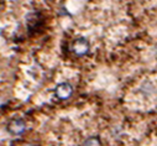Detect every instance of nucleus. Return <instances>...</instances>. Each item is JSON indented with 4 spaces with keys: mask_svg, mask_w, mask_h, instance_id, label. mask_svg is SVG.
I'll list each match as a JSON object with an SVG mask.
<instances>
[{
    "mask_svg": "<svg viewBox=\"0 0 157 146\" xmlns=\"http://www.w3.org/2000/svg\"><path fill=\"white\" fill-rule=\"evenodd\" d=\"M71 50L72 52L78 56V57H82V56H86L89 50H90V45L89 42L83 39V37H79V39H75L73 42H72V46H71Z\"/></svg>",
    "mask_w": 157,
    "mask_h": 146,
    "instance_id": "1",
    "label": "nucleus"
},
{
    "mask_svg": "<svg viewBox=\"0 0 157 146\" xmlns=\"http://www.w3.org/2000/svg\"><path fill=\"white\" fill-rule=\"evenodd\" d=\"M55 93H56V97H57L58 99L66 100V99H68V98L72 97V94H73V87H72L71 83L63 82V83H59V84L56 87Z\"/></svg>",
    "mask_w": 157,
    "mask_h": 146,
    "instance_id": "2",
    "label": "nucleus"
},
{
    "mask_svg": "<svg viewBox=\"0 0 157 146\" xmlns=\"http://www.w3.org/2000/svg\"><path fill=\"white\" fill-rule=\"evenodd\" d=\"M6 129H8V131H9L11 135L19 136V135H21V134L25 133V130H26V124H25V121L21 120V119H14V120H11V121L8 124Z\"/></svg>",
    "mask_w": 157,
    "mask_h": 146,
    "instance_id": "3",
    "label": "nucleus"
},
{
    "mask_svg": "<svg viewBox=\"0 0 157 146\" xmlns=\"http://www.w3.org/2000/svg\"><path fill=\"white\" fill-rule=\"evenodd\" d=\"M141 90H142V93L145 95H151V94L155 93L156 89H155V87H153V84L151 82H144L142 86H141Z\"/></svg>",
    "mask_w": 157,
    "mask_h": 146,
    "instance_id": "4",
    "label": "nucleus"
},
{
    "mask_svg": "<svg viewBox=\"0 0 157 146\" xmlns=\"http://www.w3.org/2000/svg\"><path fill=\"white\" fill-rule=\"evenodd\" d=\"M83 146H101V142H100L99 137H95V136H93V137H89V139H87V140L84 141Z\"/></svg>",
    "mask_w": 157,
    "mask_h": 146,
    "instance_id": "5",
    "label": "nucleus"
}]
</instances>
